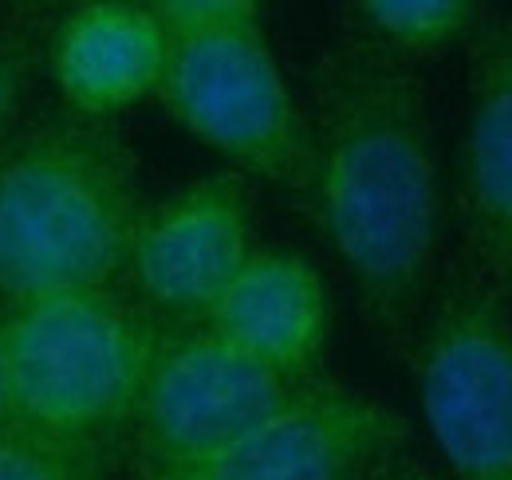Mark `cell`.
<instances>
[{
    "instance_id": "obj_1",
    "label": "cell",
    "mask_w": 512,
    "mask_h": 480,
    "mask_svg": "<svg viewBox=\"0 0 512 480\" xmlns=\"http://www.w3.org/2000/svg\"><path fill=\"white\" fill-rule=\"evenodd\" d=\"M308 197L371 327L410 343L438 288L442 181L414 63L347 40L316 67Z\"/></svg>"
},
{
    "instance_id": "obj_2",
    "label": "cell",
    "mask_w": 512,
    "mask_h": 480,
    "mask_svg": "<svg viewBox=\"0 0 512 480\" xmlns=\"http://www.w3.org/2000/svg\"><path fill=\"white\" fill-rule=\"evenodd\" d=\"M142 217L134 162L103 122L16 130L0 146V303L111 292Z\"/></svg>"
},
{
    "instance_id": "obj_3",
    "label": "cell",
    "mask_w": 512,
    "mask_h": 480,
    "mask_svg": "<svg viewBox=\"0 0 512 480\" xmlns=\"http://www.w3.org/2000/svg\"><path fill=\"white\" fill-rule=\"evenodd\" d=\"M0 331L20 429L87 453L134 421L158 335L115 288L12 307Z\"/></svg>"
},
{
    "instance_id": "obj_4",
    "label": "cell",
    "mask_w": 512,
    "mask_h": 480,
    "mask_svg": "<svg viewBox=\"0 0 512 480\" xmlns=\"http://www.w3.org/2000/svg\"><path fill=\"white\" fill-rule=\"evenodd\" d=\"M410 374L430 441L453 480H512V307L469 268L434 288Z\"/></svg>"
},
{
    "instance_id": "obj_5",
    "label": "cell",
    "mask_w": 512,
    "mask_h": 480,
    "mask_svg": "<svg viewBox=\"0 0 512 480\" xmlns=\"http://www.w3.org/2000/svg\"><path fill=\"white\" fill-rule=\"evenodd\" d=\"M158 99L170 119L237 170L308 193V122L264 28L170 44Z\"/></svg>"
},
{
    "instance_id": "obj_6",
    "label": "cell",
    "mask_w": 512,
    "mask_h": 480,
    "mask_svg": "<svg viewBox=\"0 0 512 480\" xmlns=\"http://www.w3.org/2000/svg\"><path fill=\"white\" fill-rule=\"evenodd\" d=\"M304 390L308 386L272 374L201 323L154 339L134 425L150 469H182L229 449Z\"/></svg>"
},
{
    "instance_id": "obj_7",
    "label": "cell",
    "mask_w": 512,
    "mask_h": 480,
    "mask_svg": "<svg viewBox=\"0 0 512 480\" xmlns=\"http://www.w3.org/2000/svg\"><path fill=\"white\" fill-rule=\"evenodd\" d=\"M253 252L249 193L237 178L217 174L142 209L127 276L150 307L201 327Z\"/></svg>"
},
{
    "instance_id": "obj_8",
    "label": "cell",
    "mask_w": 512,
    "mask_h": 480,
    "mask_svg": "<svg viewBox=\"0 0 512 480\" xmlns=\"http://www.w3.org/2000/svg\"><path fill=\"white\" fill-rule=\"evenodd\" d=\"M402 441L406 425L383 402L308 386L229 449L182 469H150V480H367Z\"/></svg>"
},
{
    "instance_id": "obj_9",
    "label": "cell",
    "mask_w": 512,
    "mask_h": 480,
    "mask_svg": "<svg viewBox=\"0 0 512 480\" xmlns=\"http://www.w3.org/2000/svg\"><path fill=\"white\" fill-rule=\"evenodd\" d=\"M457 205L469 272L512 307V20L477 40L469 71Z\"/></svg>"
},
{
    "instance_id": "obj_10",
    "label": "cell",
    "mask_w": 512,
    "mask_h": 480,
    "mask_svg": "<svg viewBox=\"0 0 512 480\" xmlns=\"http://www.w3.org/2000/svg\"><path fill=\"white\" fill-rule=\"evenodd\" d=\"M170 60V40L150 4L87 0L60 20L48 63L71 115L111 119L138 99L158 95Z\"/></svg>"
},
{
    "instance_id": "obj_11",
    "label": "cell",
    "mask_w": 512,
    "mask_h": 480,
    "mask_svg": "<svg viewBox=\"0 0 512 480\" xmlns=\"http://www.w3.org/2000/svg\"><path fill=\"white\" fill-rule=\"evenodd\" d=\"M205 327L272 374L312 386L331 327L327 288L296 252H253Z\"/></svg>"
},
{
    "instance_id": "obj_12",
    "label": "cell",
    "mask_w": 512,
    "mask_h": 480,
    "mask_svg": "<svg viewBox=\"0 0 512 480\" xmlns=\"http://www.w3.org/2000/svg\"><path fill=\"white\" fill-rule=\"evenodd\" d=\"M469 0H363L355 4L359 40L414 63L461 44L477 24Z\"/></svg>"
},
{
    "instance_id": "obj_13",
    "label": "cell",
    "mask_w": 512,
    "mask_h": 480,
    "mask_svg": "<svg viewBox=\"0 0 512 480\" xmlns=\"http://www.w3.org/2000/svg\"><path fill=\"white\" fill-rule=\"evenodd\" d=\"M150 8L170 44L260 28V8L253 0H154Z\"/></svg>"
},
{
    "instance_id": "obj_14",
    "label": "cell",
    "mask_w": 512,
    "mask_h": 480,
    "mask_svg": "<svg viewBox=\"0 0 512 480\" xmlns=\"http://www.w3.org/2000/svg\"><path fill=\"white\" fill-rule=\"evenodd\" d=\"M0 480H91V473L87 453L44 441L16 425L0 437Z\"/></svg>"
},
{
    "instance_id": "obj_15",
    "label": "cell",
    "mask_w": 512,
    "mask_h": 480,
    "mask_svg": "<svg viewBox=\"0 0 512 480\" xmlns=\"http://www.w3.org/2000/svg\"><path fill=\"white\" fill-rule=\"evenodd\" d=\"M32 75H36V40L24 28L0 20V146L16 134V119L32 91Z\"/></svg>"
},
{
    "instance_id": "obj_16",
    "label": "cell",
    "mask_w": 512,
    "mask_h": 480,
    "mask_svg": "<svg viewBox=\"0 0 512 480\" xmlns=\"http://www.w3.org/2000/svg\"><path fill=\"white\" fill-rule=\"evenodd\" d=\"M367 480H434V477H430L418 461H410V457L398 449V453H394V457H386L383 465H379Z\"/></svg>"
},
{
    "instance_id": "obj_17",
    "label": "cell",
    "mask_w": 512,
    "mask_h": 480,
    "mask_svg": "<svg viewBox=\"0 0 512 480\" xmlns=\"http://www.w3.org/2000/svg\"><path fill=\"white\" fill-rule=\"evenodd\" d=\"M16 429V406H12V378H8V355H4V331H0V437Z\"/></svg>"
}]
</instances>
